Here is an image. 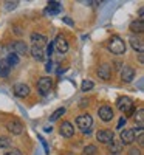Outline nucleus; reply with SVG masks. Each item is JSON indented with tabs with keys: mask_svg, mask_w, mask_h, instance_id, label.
I'll use <instances>...</instances> for the list:
<instances>
[{
	"mask_svg": "<svg viewBox=\"0 0 144 155\" xmlns=\"http://www.w3.org/2000/svg\"><path fill=\"white\" fill-rule=\"evenodd\" d=\"M129 42H130V45H132V48H133L135 51H138L139 54H142V51H144V44H142L141 39H138V37L132 36V37L129 39Z\"/></svg>",
	"mask_w": 144,
	"mask_h": 155,
	"instance_id": "dca6fc26",
	"label": "nucleus"
},
{
	"mask_svg": "<svg viewBox=\"0 0 144 155\" xmlns=\"http://www.w3.org/2000/svg\"><path fill=\"white\" fill-rule=\"evenodd\" d=\"M130 31L132 33H136V34H139V33H142L144 31V22L142 20H133L132 23H130Z\"/></svg>",
	"mask_w": 144,
	"mask_h": 155,
	"instance_id": "a211bd4d",
	"label": "nucleus"
},
{
	"mask_svg": "<svg viewBox=\"0 0 144 155\" xmlns=\"http://www.w3.org/2000/svg\"><path fill=\"white\" fill-rule=\"evenodd\" d=\"M3 155H23V152L17 147H12V149H6Z\"/></svg>",
	"mask_w": 144,
	"mask_h": 155,
	"instance_id": "bb28decb",
	"label": "nucleus"
},
{
	"mask_svg": "<svg viewBox=\"0 0 144 155\" xmlns=\"http://www.w3.org/2000/svg\"><path fill=\"white\" fill-rule=\"evenodd\" d=\"M31 56L36 59V61H39V62H41V61H44L45 59V53H44V50H42V47H31Z\"/></svg>",
	"mask_w": 144,
	"mask_h": 155,
	"instance_id": "f3484780",
	"label": "nucleus"
},
{
	"mask_svg": "<svg viewBox=\"0 0 144 155\" xmlns=\"http://www.w3.org/2000/svg\"><path fill=\"white\" fill-rule=\"evenodd\" d=\"M110 74H112V68H110V65H107V64H102V65L98 68V76L104 81L110 79Z\"/></svg>",
	"mask_w": 144,
	"mask_h": 155,
	"instance_id": "4468645a",
	"label": "nucleus"
},
{
	"mask_svg": "<svg viewBox=\"0 0 144 155\" xmlns=\"http://www.w3.org/2000/svg\"><path fill=\"white\" fill-rule=\"evenodd\" d=\"M96 140L99 141V143L110 144L115 140V134L112 130H109V129H101V130H98V134H96Z\"/></svg>",
	"mask_w": 144,
	"mask_h": 155,
	"instance_id": "39448f33",
	"label": "nucleus"
},
{
	"mask_svg": "<svg viewBox=\"0 0 144 155\" xmlns=\"http://www.w3.org/2000/svg\"><path fill=\"white\" fill-rule=\"evenodd\" d=\"M61 135L65 137V138H71L74 135V127L70 121H64L61 124Z\"/></svg>",
	"mask_w": 144,
	"mask_h": 155,
	"instance_id": "1a4fd4ad",
	"label": "nucleus"
},
{
	"mask_svg": "<svg viewBox=\"0 0 144 155\" xmlns=\"http://www.w3.org/2000/svg\"><path fill=\"white\" fill-rule=\"evenodd\" d=\"M98 115L104 123H109V121L113 120V109L110 106H102V107L98 109Z\"/></svg>",
	"mask_w": 144,
	"mask_h": 155,
	"instance_id": "0eeeda50",
	"label": "nucleus"
},
{
	"mask_svg": "<svg viewBox=\"0 0 144 155\" xmlns=\"http://www.w3.org/2000/svg\"><path fill=\"white\" fill-rule=\"evenodd\" d=\"M11 48H12V51H14V54H27L28 53V45L25 42H22V41L14 42Z\"/></svg>",
	"mask_w": 144,
	"mask_h": 155,
	"instance_id": "ddd939ff",
	"label": "nucleus"
},
{
	"mask_svg": "<svg viewBox=\"0 0 144 155\" xmlns=\"http://www.w3.org/2000/svg\"><path fill=\"white\" fill-rule=\"evenodd\" d=\"M14 95L17 98H27L30 95V87L27 84H16L14 85Z\"/></svg>",
	"mask_w": 144,
	"mask_h": 155,
	"instance_id": "9b49d317",
	"label": "nucleus"
},
{
	"mask_svg": "<svg viewBox=\"0 0 144 155\" xmlns=\"http://www.w3.org/2000/svg\"><path fill=\"white\" fill-rule=\"evenodd\" d=\"M93 82L91 81H88V79H85V81H82V84H81V88H82V92H88V90H91L93 88Z\"/></svg>",
	"mask_w": 144,
	"mask_h": 155,
	"instance_id": "393cba45",
	"label": "nucleus"
},
{
	"mask_svg": "<svg viewBox=\"0 0 144 155\" xmlns=\"http://www.w3.org/2000/svg\"><path fill=\"white\" fill-rule=\"evenodd\" d=\"M135 78V70L129 65H124V68L121 70V79L124 82H132Z\"/></svg>",
	"mask_w": 144,
	"mask_h": 155,
	"instance_id": "f8f14e48",
	"label": "nucleus"
},
{
	"mask_svg": "<svg viewBox=\"0 0 144 155\" xmlns=\"http://www.w3.org/2000/svg\"><path fill=\"white\" fill-rule=\"evenodd\" d=\"M62 20H64L65 23H68V25H74V23H73V20H71V19H68V17H62Z\"/></svg>",
	"mask_w": 144,
	"mask_h": 155,
	"instance_id": "72a5a7b5",
	"label": "nucleus"
},
{
	"mask_svg": "<svg viewBox=\"0 0 144 155\" xmlns=\"http://www.w3.org/2000/svg\"><path fill=\"white\" fill-rule=\"evenodd\" d=\"M119 138H121L123 144H132L135 141V134H133L132 129H124V130H121Z\"/></svg>",
	"mask_w": 144,
	"mask_h": 155,
	"instance_id": "6e6552de",
	"label": "nucleus"
},
{
	"mask_svg": "<svg viewBox=\"0 0 144 155\" xmlns=\"http://www.w3.org/2000/svg\"><path fill=\"white\" fill-rule=\"evenodd\" d=\"M59 11H61V2H48L47 12H50L51 16H56L59 14Z\"/></svg>",
	"mask_w": 144,
	"mask_h": 155,
	"instance_id": "aec40b11",
	"label": "nucleus"
},
{
	"mask_svg": "<svg viewBox=\"0 0 144 155\" xmlns=\"http://www.w3.org/2000/svg\"><path fill=\"white\" fill-rule=\"evenodd\" d=\"M116 106H118V109H119L123 113H126V115H130V113H132V112L135 110L133 101L130 99L129 96H121V98H118Z\"/></svg>",
	"mask_w": 144,
	"mask_h": 155,
	"instance_id": "7ed1b4c3",
	"label": "nucleus"
},
{
	"mask_svg": "<svg viewBox=\"0 0 144 155\" xmlns=\"http://www.w3.org/2000/svg\"><path fill=\"white\" fill-rule=\"evenodd\" d=\"M16 6H17V2H12V3H11V2H6V8H8V9L16 8Z\"/></svg>",
	"mask_w": 144,
	"mask_h": 155,
	"instance_id": "2f4dec72",
	"label": "nucleus"
},
{
	"mask_svg": "<svg viewBox=\"0 0 144 155\" xmlns=\"http://www.w3.org/2000/svg\"><path fill=\"white\" fill-rule=\"evenodd\" d=\"M129 155H141V150L136 147H130L129 149Z\"/></svg>",
	"mask_w": 144,
	"mask_h": 155,
	"instance_id": "c85d7f7f",
	"label": "nucleus"
},
{
	"mask_svg": "<svg viewBox=\"0 0 144 155\" xmlns=\"http://www.w3.org/2000/svg\"><path fill=\"white\" fill-rule=\"evenodd\" d=\"M124 124H126V118H124V116H123V118L119 120V123H118V127H116V129H121V127H123Z\"/></svg>",
	"mask_w": 144,
	"mask_h": 155,
	"instance_id": "473e14b6",
	"label": "nucleus"
},
{
	"mask_svg": "<svg viewBox=\"0 0 144 155\" xmlns=\"http://www.w3.org/2000/svg\"><path fill=\"white\" fill-rule=\"evenodd\" d=\"M11 71V65L6 62V59L0 61V78H6Z\"/></svg>",
	"mask_w": 144,
	"mask_h": 155,
	"instance_id": "6ab92c4d",
	"label": "nucleus"
},
{
	"mask_svg": "<svg viewBox=\"0 0 144 155\" xmlns=\"http://www.w3.org/2000/svg\"><path fill=\"white\" fill-rule=\"evenodd\" d=\"M53 48H54V44L50 42L48 47H47V54H45V56H51V54H53Z\"/></svg>",
	"mask_w": 144,
	"mask_h": 155,
	"instance_id": "cd10ccee",
	"label": "nucleus"
},
{
	"mask_svg": "<svg viewBox=\"0 0 144 155\" xmlns=\"http://www.w3.org/2000/svg\"><path fill=\"white\" fill-rule=\"evenodd\" d=\"M96 152H98V149L93 144H88L87 147H84V155H95Z\"/></svg>",
	"mask_w": 144,
	"mask_h": 155,
	"instance_id": "a878e982",
	"label": "nucleus"
},
{
	"mask_svg": "<svg viewBox=\"0 0 144 155\" xmlns=\"http://www.w3.org/2000/svg\"><path fill=\"white\" fill-rule=\"evenodd\" d=\"M11 146H12V141H11V138H8V137H0V149H11Z\"/></svg>",
	"mask_w": 144,
	"mask_h": 155,
	"instance_id": "4be33fe9",
	"label": "nucleus"
},
{
	"mask_svg": "<svg viewBox=\"0 0 144 155\" xmlns=\"http://www.w3.org/2000/svg\"><path fill=\"white\" fill-rule=\"evenodd\" d=\"M6 62L9 64L11 67H12V65H17V64H19V56L14 54V53H9L8 58H6Z\"/></svg>",
	"mask_w": 144,
	"mask_h": 155,
	"instance_id": "b1692460",
	"label": "nucleus"
},
{
	"mask_svg": "<svg viewBox=\"0 0 144 155\" xmlns=\"http://www.w3.org/2000/svg\"><path fill=\"white\" fill-rule=\"evenodd\" d=\"M30 39L34 44V47H42L44 44H47V37L44 34H41V33H31Z\"/></svg>",
	"mask_w": 144,
	"mask_h": 155,
	"instance_id": "2eb2a0df",
	"label": "nucleus"
},
{
	"mask_svg": "<svg viewBox=\"0 0 144 155\" xmlns=\"http://www.w3.org/2000/svg\"><path fill=\"white\" fill-rule=\"evenodd\" d=\"M45 70H47V71H51V70H53V62H51V61H48V62H47Z\"/></svg>",
	"mask_w": 144,
	"mask_h": 155,
	"instance_id": "c756f323",
	"label": "nucleus"
},
{
	"mask_svg": "<svg viewBox=\"0 0 144 155\" xmlns=\"http://www.w3.org/2000/svg\"><path fill=\"white\" fill-rule=\"evenodd\" d=\"M51 88H53V79L48 76H44L39 79L37 82V90H39V93H41L42 96H47L50 92H51Z\"/></svg>",
	"mask_w": 144,
	"mask_h": 155,
	"instance_id": "20e7f679",
	"label": "nucleus"
},
{
	"mask_svg": "<svg viewBox=\"0 0 144 155\" xmlns=\"http://www.w3.org/2000/svg\"><path fill=\"white\" fill-rule=\"evenodd\" d=\"M138 144H139V146H142V144H144V135H142V132L138 135Z\"/></svg>",
	"mask_w": 144,
	"mask_h": 155,
	"instance_id": "7c9ffc66",
	"label": "nucleus"
},
{
	"mask_svg": "<svg viewBox=\"0 0 144 155\" xmlns=\"http://www.w3.org/2000/svg\"><path fill=\"white\" fill-rule=\"evenodd\" d=\"M6 129L12 134V135H20L23 132V124L17 120V118H12L6 123Z\"/></svg>",
	"mask_w": 144,
	"mask_h": 155,
	"instance_id": "423d86ee",
	"label": "nucleus"
},
{
	"mask_svg": "<svg viewBox=\"0 0 144 155\" xmlns=\"http://www.w3.org/2000/svg\"><path fill=\"white\" fill-rule=\"evenodd\" d=\"M133 120H135V123H138L139 126H142V121H144V109H142V107H139V109L133 113Z\"/></svg>",
	"mask_w": 144,
	"mask_h": 155,
	"instance_id": "412c9836",
	"label": "nucleus"
},
{
	"mask_svg": "<svg viewBox=\"0 0 144 155\" xmlns=\"http://www.w3.org/2000/svg\"><path fill=\"white\" fill-rule=\"evenodd\" d=\"M65 113V107H59V109H56L53 113H51V116H50V121H57L61 116Z\"/></svg>",
	"mask_w": 144,
	"mask_h": 155,
	"instance_id": "5701e85b",
	"label": "nucleus"
},
{
	"mask_svg": "<svg viewBox=\"0 0 144 155\" xmlns=\"http://www.w3.org/2000/svg\"><path fill=\"white\" fill-rule=\"evenodd\" d=\"M142 11H144L142 8H139V11H138V14H139V20H142Z\"/></svg>",
	"mask_w": 144,
	"mask_h": 155,
	"instance_id": "c9c22d12",
	"label": "nucleus"
},
{
	"mask_svg": "<svg viewBox=\"0 0 144 155\" xmlns=\"http://www.w3.org/2000/svg\"><path fill=\"white\" fill-rule=\"evenodd\" d=\"M76 126L82 130V134H90V127L93 126V118L88 113H82L76 118Z\"/></svg>",
	"mask_w": 144,
	"mask_h": 155,
	"instance_id": "f03ea898",
	"label": "nucleus"
},
{
	"mask_svg": "<svg viewBox=\"0 0 144 155\" xmlns=\"http://www.w3.org/2000/svg\"><path fill=\"white\" fill-rule=\"evenodd\" d=\"M53 44H54L56 50L59 51L61 54H64V53H67V51H68V42L65 41V37H64V36H57V37H56V41H54Z\"/></svg>",
	"mask_w": 144,
	"mask_h": 155,
	"instance_id": "9d476101",
	"label": "nucleus"
},
{
	"mask_svg": "<svg viewBox=\"0 0 144 155\" xmlns=\"http://www.w3.org/2000/svg\"><path fill=\"white\" fill-rule=\"evenodd\" d=\"M79 106H81V107H85V106H88V101H85V99H82Z\"/></svg>",
	"mask_w": 144,
	"mask_h": 155,
	"instance_id": "f704fd0d",
	"label": "nucleus"
},
{
	"mask_svg": "<svg viewBox=\"0 0 144 155\" xmlns=\"http://www.w3.org/2000/svg\"><path fill=\"white\" fill-rule=\"evenodd\" d=\"M109 50L112 51L113 54H124L126 53V42H124V39L119 37V36H112L109 39V44H107Z\"/></svg>",
	"mask_w": 144,
	"mask_h": 155,
	"instance_id": "f257e3e1",
	"label": "nucleus"
}]
</instances>
